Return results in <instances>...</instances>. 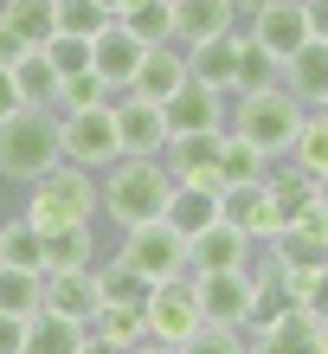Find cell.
<instances>
[{"mask_svg": "<svg viewBox=\"0 0 328 354\" xmlns=\"http://www.w3.org/2000/svg\"><path fill=\"white\" fill-rule=\"evenodd\" d=\"M302 116H309V110H302V103L283 91V84H271V91H244V97H232L225 136L251 142L264 161H283V155H290V142H296V129H302Z\"/></svg>", "mask_w": 328, "mask_h": 354, "instance_id": "2", "label": "cell"}, {"mask_svg": "<svg viewBox=\"0 0 328 354\" xmlns=\"http://www.w3.org/2000/svg\"><path fill=\"white\" fill-rule=\"evenodd\" d=\"M26 52H32V46H26V39H19L13 26H7V19H0V71H13V65H19Z\"/></svg>", "mask_w": 328, "mask_h": 354, "instance_id": "43", "label": "cell"}, {"mask_svg": "<svg viewBox=\"0 0 328 354\" xmlns=\"http://www.w3.org/2000/svg\"><path fill=\"white\" fill-rule=\"evenodd\" d=\"M110 110H116V142H122V155L161 161V149H168V116H161V103H142V97L122 91Z\"/></svg>", "mask_w": 328, "mask_h": 354, "instance_id": "11", "label": "cell"}, {"mask_svg": "<svg viewBox=\"0 0 328 354\" xmlns=\"http://www.w3.org/2000/svg\"><path fill=\"white\" fill-rule=\"evenodd\" d=\"M187 264H193V277H213V270H251L258 264V245L219 219V225H206V232L187 239Z\"/></svg>", "mask_w": 328, "mask_h": 354, "instance_id": "14", "label": "cell"}, {"mask_svg": "<svg viewBox=\"0 0 328 354\" xmlns=\"http://www.w3.org/2000/svg\"><path fill=\"white\" fill-rule=\"evenodd\" d=\"M277 84L290 91L302 110H322V103H328V46H316V39H309V46H302L290 65H283Z\"/></svg>", "mask_w": 328, "mask_h": 354, "instance_id": "22", "label": "cell"}, {"mask_svg": "<svg viewBox=\"0 0 328 354\" xmlns=\"http://www.w3.org/2000/svg\"><path fill=\"white\" fill-rule=\"evenodd\" d=\"M116 258L129 264V270H142L148 283H174V277H187V270H193V264H187V239H180L168 219L122 232V239H116Z\"/></svg>", "mask_w": 328, "mask_h": 354, "instance_id": "6", "label": "cell"}, {"mask_svg": "<svg viewBox=\"0 0 328 354\" xmlns=\"http://www.w3.org/2000/svg\"><path fill=\"white\" fill-rule=\"evenodd\" d=\"M219 219L232 225V232H244L251 245H271V239L283 232V219H277L271 194H264V180H244V187H219Z\"/></svg>", "mask_w": 328, "mask_h": 354, "instance_id": "12", "label": "cell"}, {"mask_svg": "<svg viewBox=\"0 0 328 354\" xmlns=\"http://www.w3.org/2000/svg\"><path fill=\"white\" fill-rule=\"evenodd\" d=\"M316 348H322V354H328V322H316Z\"/></svg>", "mask_w": 328, "mask_h": 354, "instance_id": "48", "label": "cell"}, {"mask_svg": "<svg viewBox=\"0 0 328 354\" xmlns=\"http://www.w3.org/2000/svg\"><path fill=\"white\" fill-rule=\"evenodd\" d=\"M180 52H187V77H200V84H213L225 97L238 91V32H219L206 46H180Z\"/></svg>", "mask_w": 328, "mask_h": 354, "instance_id": "20", "label": "cell"}, {"mask_svg": "<svg viewBox=\"0 0 328 354\" xmlns=\"http://www.w3.org/2000/svg\"><path fill=\"white\" fill-rule=\"evenodd\" d=\"M316 213L328 219V174H316Z\"/></svg>", "mask_w": 328, "mask_h": 354, "instance_id": "46", "label": "cell"}, {"mask_svg": "<svg viewBox=\"0 0 328 354\" xmlns=\"http://www.w3.org/2000/svg\"><path fill=\"white\" fill-rule=\"evenodd\" d=\"M232 26H238L232 0H174V46H206Z\"/></svg>", "mask_w": 328, "mask_h": 354, "instance_id": "21", "label": "cell"}, {"mask_svg": "<svg viewBox=\"0 0 328 354\" xmlns=\"http://www.w3.org/2000/svg\"><path fill=\"white\" fill-rule=\"evenodd\" d=\"M180 354H251V335L244 328H193Z\"/></svg>", "mask_w": 328, "mask_h": 354, "instance_id": "39", "label": "cell"}, {"mask_svg": "<svg viewBox=\"0 0 328 354\" xmlns=\"http://www.w3.org/2000/svg\"><path fill=\"white\" fill-rule=\"evenodd\" d=\"M148 277H142V270H129L122 258H97V297L104 303H116V309H142L148 303Z\"/></svg>", "mask_w": 328, "mask_h": 354, "instance_id": "28", "label": "cell"}, {"mask_svg": "<svg viewBox=\"0 0 328 354\" xmlns=\"http://www.w3.org/2000/svg\"><path fill=\"white\" fill-rule=\"evenodd\" d=\"M58 149H65V161H71V168L104 174L110 161H122V142H116V110H110V103H97V110L58 116Z\"/></svg>", "mask_w": 328, "mask_h": 354, "instance_id": "7", "label": "cell"}, {"mask_svg": "<svg viewBox=\"0 0 328 354\" xmlns=\"http://www.w3.org/2000/svg\"><path fill=\"white\" fill-rule=\"evenodd\" d=\"M52 7H58V32H77V39H97L116 19V13L97 7V0H52Z\"/></svg>", "mask_w": 328, "mask_h": 354, "instance_id": "38", "label": "cell"}, {"mask_svg": "<svg viewBox=\"0 0 328 354\" xmlns=\"http://www.w3.org/2000/svg\"><path fill=\"white\" fill-rule=\"evenodd\" d=\"M26 219L39 225V232L97 225V219H104V206H97V174H90V168H71V161L46 168V174L26 187Z\"/></svg>", "mask_w": 328, "mask_h": 354, "instance_id": "3", "label": "cell"}, {"mask_svg": "<svg viewBox=\"0 0 328 354\" xmlns=\"http://www.w3.org/2000/svg\"><path fill=\"white\" fill-rule=\"evenodd\" d=\"M58 161H65V149H58V116L52 110H13L0 122V180L32 187Z\"/></svg>", "mask_w": 328, "mask_h": 354, "instance_id": "4", "label": "cell"}, {"mask_svg": "<svg viewBox=\"0 0 328 354\" xmlns=\"http://www.w3.org/2000/svg\"><path fill=\"white\" fill-rule=\"evenodd\" d=\"M0 264L7 270H46V232L19 213V219H0Z\"/></svg>", "mask_w": 328, "mask_h": 354, "instance_id": "26", "label": "cell"}, {"mask_svg": "<svg viewBox=\"0 0 328 354\" xmlns=\"http://www.w3.org/2000/svg\"><path fill=\"white\" fill-rule=\"evenodd\" d=\"M97 7H104V13H116V7H122V0H97Z\"/></svg>", "mask_w": 328, "mask_h": 354, "instance_id": "49", "label": "cell"}, {"mask_svg": "<svg viewBox=\"0 0 328 354\" xmlns=\"http://www.w3.org/2000/svg\"><path fill=\"white\" fill-rule=\"evenodd\" d=\"M0 19H7V26L26 39L32 52L58 32V7H52V0H0Z\"/></svg>", "mask_w": 328, "mask_h": 354, "instance_id": "29", "label": "cell"}, {"mask_svg": "<svg viewBox=\"0 0 328 354\" xmlns=\"http://www.w3.org/2000/svg\"><path fill=\"white\" fill-rule=\"evenodd\" d=\"M84 342H90V328L71 316H52V309H39L26 328V354H84Z\"/></svg>", "mask_w": 328, "mask_h": 354, "instance_id": "25", "label": "cell"}, {"mask_svg": "<svg viewBox=\"0 0 328 354\" xmlns=\"http://www.w3.org/2000/svg\"><path fill=\"white\" fill-rule=\"evenodd\" d=\"M283 161H290V168H302V174H328V116H302V129H296V142H290V155H283Z\"/></svg>", "mask_w": 328, "mask_h": 354, "instance_id": "34", "label": "cell"}, {"mask_svg": "<svg viewBox=\"0 0 328 354\" xmlns=\"http://www.w3.org/2000/svg\"><path fill=\"white\" fill-rule=\"evenodd\" d=\"M264 7H277V0H232V13H238V19H258Z\"/></svg>", "mask_w": 328, "mask_h": 354, "instance_id": "45", "label": "cell"}, {"mask_svg": "<svg viewBox=\"0 0 328 354\" xmlns=\"http://www.w3.org/2000/svg\"><path fill=\"white\" fill-rule=\"evenodd\" d=\"M168 194H174V174L161 168V161L122 155V161H110V168L97 174V206H104V219L116 225V232L155 225L161 213H168Z\"/></svg>", "mask_w": 328, "mask_h": 354, "instance_id": "1", "label": "cell"}, {"mask_svg": "<svg viewBox=\"0 0 328 354\" xmlns=\"http://www.w3.org/2000/svg\"><path fill=\"white\" fill-rule=\"evenodd\" d=\"M161 219H168L180 239H193V232H206V225H219V187H213V180H174L168 213H161Z\"/></svg>", "mask_w": 328, "mask_h": 354, "instance_id": "18", "label": "cell"}, {"mask_svg": "<svg viewBox=\"0 0 328 354\" xmlns=\"http://www.w3.org/2000/svg\"><path fill=\"white\" fill-rule=\"evenodd\" d=\"M219 129H193V136H168V149H161V168L174 180H213L219 174ZM219 187V180H213Z\"/></svg>", "mask_w": 328, "mask_h": 354, "instance_id": "15", "label": "cell"}, {"mask_svg": "<svg viewBox=\"0 0 328 354\" xmlns=\"http://www.w3.org/2000/svg\"><path fill=\"white\" fill-rule=\"evenodd\" d=\"M142 322H148V342H168V348H180L193 328H206L200 297H193V270H187V277H174V283H155L148 303H142Z\"/></svg>", "mask_w": 328, "mask_h": 354, "instance_id": "8", "label": "cell"}, {"mask_svg": "<svg viewBox=\"0 0 328 354\" xmlns=\"http://www.w3.org/2000/svg\"><path fill=\"white\" fill-rule=\"evenodd\" d=\"M302 7V26H309V39L316 46H328V0H296Z\"/></svg>", "mask_w": 328, "mask_h": 354, "instance_id": "42", "label": "cell"}, {"mask_svg": "<svg viewBox=\"0 0 328 354\" xmlns=\"http://www.w3.org/2000/svg\"><path fill=\"white\" fill-rule=\"evenodd\" d=\"M26 328L32 316H0V354H26Z\"/></svg>", "mask_w": 328, "mask_h": 354, "instance_id": "41", "label": "cell"}, {"mask_svg": "<svg viewBox=\"0 0 328 354\" xmlns=\"http://www.w3.org/2000/svg\"><path fill=\"white\" fill-rule=\"evenodd\" d=\"M180 84H187V52H180V46H148V52H142L135 84H129V97H142V103H168Z\"/></svg>", "mask_w": 328, "mask_h": 354, "instance_id": "19", "label": "cell"}, {"mask_svg": "<svg viewBox=\"0 0 328 354\" xmlns=\"http://www.w3.org/2000/svg\"><path fill=\"white\" fill-rule=\"evenodd\" d=\"M39 58L52 65V77H77V71H90V39H77V32H52L46 46H39Z\"/></svg>", "mask_w": 328, "mask_h": 354, "instance_id": "37", "label": "cell"}, {"mask_svg": "<svg viewBox=\"0 0 328 354\" xmlns=\"http://www.w3.org/2000/svg\"><path fill=\"white\" fill-rule=\"evenodd\" d=\"M258 258H264V264H271L283 283L296 290L302 277H309V270H322V264H328V219H322V213H302V219H290V225H283V232H277L271 245H258Z\"/></svg>", "mask_w": 328, "mask_h": 354, "instance_id": "5", "label": "cell"}, {"mask_svg": "<svg viewBox=\"0 0 328 354\" xmlns=\"http://www.w3.org/2000/svg\"><path fill=\"white\" fill-rule=\"evenodd\" d=\"M135 354H180V348H168V342H142Z\"/></svg>", "mask_w": 328, "mask_h": 354, "instance_id": "47", "label": "cell"}, {"mask_svg": "<svg viewBox=\"0 0 328 354\" xmlns=\"http://www.w3.org/2000/svg\"><path fill=\"white\" fill-rule=\"evenodd\" d=\"M251 39H258V46L271 52V58H277V65H290V58H296L302 46H309L302 7H296V0H277V7H264V13L251 19Z\"/></svg>", "mask_w": 328, "mask_h": 354, "instance_id": "16", "label": "cell"}, {"mask_svg": "<svg viewBox=\"0 0 328 354\" xmlns=\"http://www.w3.org/2000/svg\"><path fill=\"white\" fill-rule=\"evenodd\" d=\"M84 328H90L97 342H110V348H142V342H148V322H142V309H116V303H104Z\"/></svg>", "mask_w": 328, "mask_h": 354, "instance_id": "33", "label": "cell"}, {"mask_svg": "<svg viewBox=\"0 0 328 354\" xmlns=\"http://www.w3.org/2000/svg\"><path fill=\"white\" fill-rule=\"evenodd\" d=\"M161 116H168V136H193V129H219L225 136V116H232V97L200 84V77H187L168 103H161Z\"/></svg>", "mask_w": 328, "mask_h": 354, "instance_id": "10", "label": "cell"}, {"mask_svg": "<svg viewBox=\"0 0 328 354\" xmlns=\"http://www.w3.org/2000/svg\"><path fill=\"white\" fill-rule=\"evenodd\" d=\"M97 103H116V91L97 71H77V77H58V110L52 116H77V110H97Z\"/></svg>", "mask_w": 328, "mask_h": 354, "instance_id": "36", "label": "cell"}, {"mask_svg": "<svg viewBox=\"0 0 328 354\" xmlns=\"http://www.w3.org/2000/svg\"><path fill=\"white\" fill-rule=\"evenodd\" d=\"M46 309L52 316H71V322H90L104 297H97V264L90 270H46Z\"/></svg>", "mask_w": 328, "mask_h": 354, "instance_id": "17", "label": "cell"}, {"mask_svg": "<svg viewBox=\"0 0 328 354\" xmlns=\"http://www.w3.org/2000/svg\"><path fill=\"white\" fill-rule=\"evenodd\" d=\"M90 264H97V232L90 225L46 232V270H90Z\"/></svg>", "mask_w": 328, "mask_h": 354, "instance_id": "30", "label": "cell"}, {"mask_svg": "<svg viewBox=\"0 0 328 354\" xmlns=\"http://www.w3.org/2000/svg\"><path fill=\"white\" fill-rule=\"evenodd\" d=\"M264 194H271V206H277V219L290 225V219H302V213H316V180L302 174V168H290V161H271V174H264Z\"/></svg>", "mask_w": 328, "mask_h": 354, "instance_id": "23", "label": "cell"}, {"mask_svg": "<svg viewBox=\"0 0 328 354\" xmlns=\"http://www.w3.org/2000/svg\"><path fill=\"white\" fill-rule=\"evenodd\" d=\"M316 116H328V103H322V110H316Z\"/></svg>", "mask_w": 328, "mask_h": 354, "instance_id": "50", "label": "cell"}, {"mask_svg": "<svg viewBox=\"0 0 328 354\" xmlns=\"http://www.w3.org/2000/svg\"><path fill=\"white\" fill-rule=\"evenodd\" d=\"M264 174H271V161H264L251 142H238V136L219 142V174H213L219 187H244V180H264Z\"/></svg>", "mask_w": 328, "mask_h": 354, "instance_id": "35", "label": "cell"}, {"mask_svg": "<svg viewBox=\"0 0 328 354\" xmlns=\"http://www.w3.org/2000/svg\"><path fill=\"white\" fill-rule=\"evenodd\" d=\"M142 52H148V46H142V39L122 26V19H110V26L90 39V71L104 77L116 97H122V91L135 84V71H142Z\"/></svg>", "mask_w": 328, "mask_h": 354, "instance_id": "13", "label": "cell"}, {"mask_svg": "<svg viewBox=\"0 0 328 354\" xmlns=\"http://www.w3.org/2000/svg\"><path fill=\"white\" fill-rule=\"evenodd\" d=\"M116 19L142 39V46H174V0H122Z\"/></svg>", "mask_w": 328, "mask_h": 354, "instance_id": "27", "label": "cell"}, {"mask_svg": "<svg viewBox=\"0 0 328 354\" xmlns=\"http://www.w3.org/2000/svg\"><path fill=\"white\" fill-rule=\"evenodd\" d=\"M200 316L206 328H244L251 322V270H213V277H193Z\"/></svg>", "mask_w": 328, "mask_h": 354, "instance_id": "9", "label": "cell"}, {"mask_svg": "<svg viewBox=\"0 0 328 354\" xmlns=\"http://www.w3.org/2000/svg\"><path fill=\"white\" fill-rule=\"evenodd\" d=\"M251 354H322L316 348V322L290 309V316H277L271 328H251Z\"/></svg>", "mask_w": 328, "mask_h": 354, "instance_id": "24", "label": "cell"}, {"mask_svg": "<svg viewBox=\"0 0 328 354\" xmlns=\"http://www.w3.org/2000/svg\"><path fill=\"white\" fill-rule=\"evenodd\" d=\"M13 91H19V103L26 110H58V77H52V65L39 52H26L13 65Z\"/></svg>", "mask_w": 328, "mask_h": 354, "instance_id": "32", "label": "cell"}, {"mask_svg": "<svg viewBox=\"0 0 328 354\" xmlns=\"http://www.w3.org/2000/svg\"><path fill=\"white\" fill-rule=\"evenodd\" d=\"M296 309H302L309 322H328V264H322V270H309V277L296 283Z\"/></svg>", "mask_w": 328, "mask_h": 354, "instance_id": "40", "label": "cell"}, {"mask_svg": "<svg viewBox=\"0 0 328 354\" xmlns=\"http://www.w3.org/2000/svg\"><path fill=\"white\" fill-rule=\"evenodd\" d=\"M39 309H46V270L0 264V316H39Z\"/></svg>", "mask_w": 328, "mask_h": 354, "instance_id": "31", "label": "cell"}, {"mask_svg": "<svg viewBox=\"0 0 328 354\" xmlns=\"http://www.w3.org/2000/svg\"><path fill=\"white\" fill-rule=\"evenodd\" d=\"M13 110H26V103H19V91H13V71H0V122H7Z\"/></svg>", "mask_w": 328, "mask_h": 354, "instance_id": "44", "label": "cell"}]
</instances>
